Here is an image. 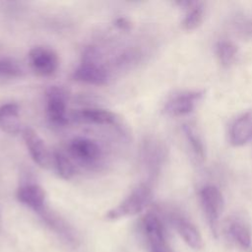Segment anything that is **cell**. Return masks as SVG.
<instances>
[{
	"label": "cell",
	"instance_id": "5",
	"mask_svg": "<svg viewBox=\"0 0 252 252\" xmlns=\"http://www.w3.org/2000/svg\"><path fill=\"white\" fill-rule=\"evenodd\" d=\"M46 113L48 119L57 125L68 123L67 116L68 94L65 89L58 86H50L45 92Z\"/></svg>",
	"mask_w": 252,
	"mask_h": 252
},
{
	"label": "cell",
	"instance_id": "18",
	"mask_svg": "<svg viewBox=\"0 0 252 252\" xmlns=\"http://www.w3.org/2000/svg\"><path fill=\"white\" fill-rule=\"evenodd\" d=\"M53 163L59 176L64 180L71 179L75 174V166L69 156L61 150H56L53 153Z\"/></svg>",
	"mask_w": 252,
	"mask_h": 252
},
{
	"label": "cell",
	"instance_id": "6",
	"mask_svg": "<svg viewBox=\"0 0 252 252\" xmlns=\"http://www.w3.org/2000/svg\"><path fill=\"white\" fill-rule=\"evenodd\" d=\"M22 136L32 159L41 168L50 167L53 163V155L50 154L39 135L31 127H24Z\"/></svg>",
	"mask_w": 252,
	"mask_h": 252
},
{
	"label": "cell",
	"instance_id": "10",
	"mask_svg": "<svg viewBox=\"0 0 252 252\" xmlns=\"http://www.w3.org/2000/svg\"><path fill=\"white\" fill-rule=\"evenodd\" d=\"M16 196L20 203L34 212L40 214L44 211L46 192L40 185L35 183L25 184L18 189Z\"/></svg>",
	"mask_w": 252,
	"mask_h": 252
},
{
	"label": "cell",
	"instance_id": "17",
	"mask_svg": "<svg viewBox=\"0 0 252 252\" xmlns=\"http://www.w3.org/2000/svg\"><path fill=\"white\" fill-rule=\"evenodd\" d=\"M146 158L149 166L154 172H157L162 165L166 152L164 146L158 141H150L146 147Z\"/></svg>",
	"mask_w": 252,
	"mask_h": 252
},
{
	"label": "cell",
	"instance_id": "14",
	"mask_svg": "<svg viewBox=\"0 0 252 252\" xmlns=\"http://www.w3.org/2000/svg\"><path fill=\"white\" fill-rule=\"evenodd\" d=\"M179 6L186 9L185 17L182 21L183 29L186 31H193L201 26L204 20L205 9L201 2L196 1H179Z\"/></svg>",
	"mask_w": 252,
	"mask_h": 252
},
{
	"label": "cell",
	"instance_id": "19",
	"mask_svg": "<svg viewBox=\"0 0 252 252\" xmlns=\"http://www.w3.org/2000/svg\"><path fill=\"white\" fill-rule=\"evenodd\" d=\"M238 53L237 46L229 40H220L216 44V54L219 62L223 67L231 66L236 60Z\"/></svg>",
	"mask_w": 252,
	"mask_h": 252
},
{
	"label": "cell",
	"instance_id": "13",
	"mask_svg": "<svg viewBox=\"0 0 252 252\" xmlns=\"http://www.w3.org/2000/svg\"><path fill=\"white\" fill-rule=\"evenodd\" d=\"M0 129L11 135L23 131L18 104L9 102L0 106Z\"/></svg>",
	"mask_w": 252,
	"mask_h": 252
},
{
	"label": "cell",
	"instance_id": "22",
	"mask_svg": "<svg viewBox=\"0 0 252 252\" xmlns=\"http://www.w3.org/2000/svg\"><path fill=\"white\" fill-rule=\"evenodd\" d=\"M24 75V69L15 59L9 57L0 58V77L20 78Z\"/></svg>",
	"mask_w": 252,
	"mask_h": 252
},
{
	"label": "cell",
	"instance_id": "8",
	"mask_svg": "<svg viewBox=\"0 0 252 252\" xmlns=\"http://www.w3.org/2000/svg\"><path fill=\"white\" fill-rule=\"evenodd\" d=\"M203 97L202 92L190 91L173 94L164 105V112L170 116H184L191 113Z\"/></svg>",
	"mask_w": 252,
	"mask_h": 252
},
{
	"label": "cell",
	"instance_id": "9",
	"mask_svg": "<svg viewBox=\"0 0 252 252\" xmlns=\"http://www.w3.org/2000/svg\"><path fill=\"white\" fill-rule=\"evenodd\" d=\"M143 226L152 252H170L165 241L163 225L157 215L147 214L143 219Z\"/></svg>",
	"mask_w": 252,
	"mask_h": 252
},
{
	"label": "cell",
	"instance_id": "15",
	"mask_svg": "<svg viewBox=\"0 0 252 252\" xmlns=\"http://www.w3.org/2000/svg\"><path fill=\"white\" fill-rule=\"evenodd\" d=\"M172 221L179 234L185 240V242L194 249H200L203 246L202 237L197 228L182 217L175 216L172 218Z\"/></svg>",
	"mask_w": 252,
	"mask_h": 252
},
{
	"label": "cell",
	"instance_id": "7",
	"mask_svg": "<svg viewBox=\"0 0 252 252\" xmlns=\"http://www.w3.org/2000/svg\"><path fill=\"white\" fill-rule=\"evenodd\" d=\"M68 154L72 158L82 164L93 165L100 158L101 149L94 141L78 137L69 143Z\"/></svg>",
	"mask_w": 252,
	"mask_h": 252
},
{
	"label": "cell",
	"instance_id": "4",
	"mask_svg": "<svg viewBox=\"0 0 252 252\" xmlns=\"http://www.w3.org/2000/svg\"><path fill=\"white\" fill-rule=\"evenodd\" d=\"M28 58L31 69L41 77L53 75L59 67V57L49 47L35 46L30 50Z\"/></svg>",
	"mask_w": 252,
	"mask_h": 252
},
{
	"label": "cell",
	"instance_id": "24",
	"mask_svg": "<svg viewBox=\"0 0 252 252\" xmlns=\"http://www.w3.org/2000/svg\"><path fill=\"white\" fill-rule=\"evenodd\" d=\"M0 220H1V216H0Z\"/></svg>",
	"mask_w": 252,
	"mask_h": 252
},
{
	"label": "cell",
	"instance_id": "23",
	"mask_svg": "<svg viewBox=\"0 0 252 252\" xmlns=\"http://www.w3.org/2000/svg\"><path fill=\"white\" fill-rule=\"evenodd\" d=\"M115 26L122 30H127L130 28V23L125 18H118L115 21Z\"/></svg>",
	"mask_w": 252,
	"mask_h": 252
},
{
	"label": "cell",
	"instance_id": "21",
	"mask_svg": "<svg viewBox=\"0 0 252 252\" xmlns=\"http://www.w3.org/2000/svg\"><path fill=\"white\" fill-rule=\"evenodd\" d=\"M229 234L244 248H248L251 244V235L247 226L240 220H233L228 226Z\"/></svg>",
	"mask_w": 252,
	"mask_h": 252
},
{
	"label": "cell",
	"instance_id": "2",
	"mask_svg": "<svg viewBox=\"0 0 252 252\" xmlns=\"http://www.w3.org/2000/svg\"><path fill=\"white\" fill-rule=\"evenodd\" d=\"M97 55L95 50L90 48L84 54L83 61L74 70L72 78L80 83L94 86L105 85L108 80L106 69L96 61Z\"/></svg>",
	"mask_w": 252,
	"mask_h": 252
},
{
	"label": "cell",
	"instance_id": "16",
	"mask_svg": "<svg viewBox=\"0 0 252 252\" xmlns=\"http://www.w3.org/2000/svg\"><path fill=\"white\" fill-rule=\"evenodd\" d=\"M183 131L193 158L196 160V162H203L206 157V153L203 141L201 140L200 136L190 125H184Z\"/></svg>",
	"mask_w": 252,
	"mask_h": 252
},
{
	"label": "cell",
	"instance_id": "12",
	"mask_svg": "<svg viewBox=\"0 0 252 252\" xmlns=\"http://www.w3.org/2000/svg\"><path fill=\"white\" fill-rule=\"evenodd\" d=\"M252 139V110L239 116L231 125L229 131L230 143L235 147L245 145Z\"/></svg>",
	"mask_w": 252,
	"mask_h": 252
},
{
	"label": "cell",
	"instance_id": "20",
	"mask_svg": "<svg viewBox=\"0 0 252 252\" xmlns=\"http://www.w3.org/2000/svg\"><path fill=\"white\" fill-rule=\"evenodd\" d=\"M232 29L239 37L252 39V16L246 14H236L231 21Z\"/></svg>",
	"mask_w": 252,
	"mask_h": 252
},
{
	"label": "cell",
	"instance_id": "3",
	"mask_svg": "<svg viewBox=\"0 0 252 252\" xmlns=\"http://www.w3.org/2000/svg\"><path fill=\"white\" fill-rule=\"evenodd\" d=\"M200 200L212 231L217 236L219 220L223 209L222 194L218 187L206 185L200 190Z\"/></svg>",
	"mask_w": 252,
	"mask_h": 252
},
{
	"label": "cell",
	"instance_id": "1",
	"mask_svg": "<svg viewBox=\"0 0 252 252\" xmlns=\"http://www.w3.org/2000/svg\"><path fill=\"white\" fill-rule=\"evenodd\" d=\"M152 189L148 184H140L116 207L109 210L106 219L115 220L126 217H132L141 213L151 202Z\"/></svg>",
	"mask_w": 252,
	"mask_h": 252
},
{
	"label": "cell",
	"instance_id": "11",
	"mask_svg": "<svg viewBox=\"0 0 252 252\" xmlns=\"http://www.w3.org/2000/svg\"><path fill=\"white\" fill-rule=\"evenodd\" d=\"M70 119L77 122L99 125H113L118 121V117L115 113L101 108H84L76 110L71 113Z\"/></svg>",
	"mask_w": 252,
	"mask_h": 252
}]
</instances>
